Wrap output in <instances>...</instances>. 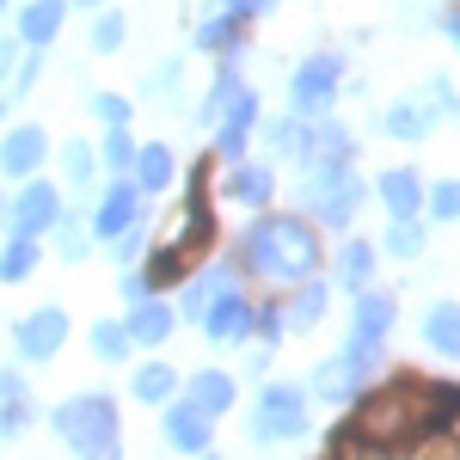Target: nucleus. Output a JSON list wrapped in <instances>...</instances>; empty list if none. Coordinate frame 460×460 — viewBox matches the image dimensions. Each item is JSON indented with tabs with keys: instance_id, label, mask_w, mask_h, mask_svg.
<instances>
[{
	"instance_id": "3",
	"label": "nucleus",
	"mask_w": 460,
	"mask_h": 460,
	"mask_svg": "<svg viewBox=\"0 0 460 460\" xmlns=\"http://www.w3.org/2000/svg\"><path fill=\"white\" fill-rule=\"evenodd\" d=\"M49 429L86 460L123 455V418H117V399L111 393H74V399H62L49 411Z\"/></svg>"
},
{
	"instance_id": "43",
	"label": "nucleus",
	"mask_w": 460,
	"mask_h": 460,
	"mask_svg": "<svg viewBox=\"0 0 460 460\" xmlns=\"http://www.w3.org/2000/svg\"><path fill=\"white\" fill-rule=\"evenodd\" d=\"M111 246H117V264H136V258H142V252H147V234H142V221H136L129 234H117Z\"/></svg>"
},
{
	"instance_id": "20",
	"label": "nucleus",
	"mask_w": 460,
	"mask_h": 460,
	"mask_svg": "<svg viewBox=\"0 0 460 460\" xmlns=\"http://www.w3.org/2000/svg\"><path fill=\"white\" fill-rule=\"evenodd\" d=\"M234 375L227 368H203V375H190L184 381V399L197 405V411H209V418H221V411H234Z\"/></svg>"
},
{
	"instance_id": "37",
	"label": "nucleus",
	"mask_w": 460,
	"mask_h": 460,
	"mask_svg": "<svg viewBox=\"0 0 460 460\" xmlns=\"http://www.w3.org/2000/svg\"><path fill=\"white\" fill-rule=\"evenodd\" d=\"M252 338H258L264 350H277V344L288 338V314H283V307H270V301H264V307H252Z\"/></svg>"
},
{
	"instance_id": "7",
	"label": "nucleus",
	"mask_w": 460,
	"mask_h": 460,
	"mask_svg": "<svg viewBox=\"0 0 460 460\" xmlns=\"http://www.w3.org/2000/svg\"><path fill=\"white\" fill-rule=\"evenodd\" d=\"M381 368V344H344L338 356H325L314 368V399H332V405H350V399H362V387H368V375Z\"/></svg>"
},
{
	"instance_id": "36",
	"label": "nucleus",
	"mask_w": 460,
	"mask_h": 460,
	"mask_svg": "<svg viewBox=\"0 0 460 460\" xmlns=\"http://www.w3.org/2000/svg\"><path fill=\"white\" fill-rule=\"evenodd\" d=\"M123 37H129L123 13H117V6H99V19H93V56H117Z\"/></svg>"
},
{
	"instance_id": "19",
	"label": "nucleus",
	"mask_w": 460,
	"mask_h": 460,
	"mask_svg": "<svg viewBox=\"0 0 460 460\" xmlns=\"http://www.w3.org/2000/svg\"><path fill=\"white\" fill-rule=\"evenodd\" d=\"M234 283H240V277H234L227 264H203V270H197V277L184 283V295H178V319H197V325H203L209 301L221 295V288H234Z\"/></svg>"
},
{
	"instance_id": "26",
	"label": "nucleus",
	"mask_w": 460,
	"mask_h": 460,
	"mask_svg": "<svg viewBox=\"0 0 460 460\" xmlns=\"http://www.w3.org/2000/svg\"><path fill=\"white\" fill-rule=\"evenodd\" d=\"M227 197L246 203V209H264V203L277 197V172H270V166H234V172H227Z\"/></svg>"
},
{
	"instance_id": "32",
	"label": "nucleus",
	"mask_w": 460,
	"mask_h": 460,
	"mask_svg": "<svg viewBox=\"0 0 460 460\" xmlns=\"http://www.w3.org/2000/svg\"><path fill=\"white\" fill-rule=\"evenodd\" d=\"M86 246H93V221H80L74 209H62V221H56V252H62L68 264H80Z\"/></svg>"
},
{
	"instance_id": "33",
	"label": "nucleus",
	"mask_w": 460,
	"mask_h": 460,
	"mask_svg": "<svg viewBox=\"0 0 460 460\" xmlns=\"http://www.w3.org/2000/svg\"><path fill=\"white\" fill-rule=\"evenodd\" d=\"M93 166H99V147H93V142H74V136H68V147H62L68 190H86V184H93Z\"/></svg>"
},
{
	"instance_id": "8",
	"label": "nucleus",
	"mask_w": 460,
	"mask_h": 460,
	"mask_svg": "<svg viewBox=\"0 0 460 460\" xmlns=\"http://www.w3.org/2000/svg\"><path fill=\"white\" fill-rule=\"evenodd\" d=\"M68 307H56V301H43L31 314L13 319V356L19 362H56V356L68 350Z\"/></svg>"
},
{
	"instance_id": "2",
	"label": "nucleus",
	"mask_w": 460,
	"mask_h": 460,
	"mask_svg": "<svg viewBox=\"0 0 460 460\" xmlns=\"http://www.w3.org/2000/svg\"><path fill=\"white\" fill-rule=\"evenodd\" d=\"M240 258H246L252 277L264 283H301L319 270V221H301V215H258L240 240Z\"/></svg>"
},
{
	"instance_id": "50",
	"label": "nucleus",
	"mask_w": 460,
	"mask_h": 460,
	"mask_svg": "<svg viewBox=\"0 0 460 460\" xmlns=\"http://www.w3.org/2000/svg\"><path fill=\"white\" fill-rule=\"evenodd\" d=\"M6 6H13V0H0V19H6Z\"/></svg>"
},
{
	"instance_id": "24",
	"label": "nucleus",
	"mask_w": 460,
	"mask_h": 460,
	"mask_svg": "<svg viewBox=\"0 0 460 460\" xmlns=\"http://www.w3.org/2000/svg\"><path fill=\"white\" fill-rule=\"evenodd\" d=\"M37 264H43L37 234H13V227H6V246H0V283H25Z\"/></svg>"
},
{
	"instance_id": "30",
	"label": "nucleus",
	"mask_w": 460,
	"mask_h": 460,
	"mask_svg": "<svg viewBox=\"0 0 460 460\" xmlns=\"http://www.w3.org/2000/svg\"><path fill=\"white\" fill-rule=\"evenodd\" d=\"M86 344H93V356H99V362H129L136 332H129V319H123V325H117V319H99V325L86 332Z\"/></svg>"
},
{
	"instance_id": "46",
	"label": "nucleus",
	"mask_w": 460,
	"mask_h": 460,
	"mask_svg": "<svg viewBox=\"0 0 460 460\" xmlns=\"http://www.w3.org/2000/svg\"><path fill=\"white\" fill-rule=\"evenodd\" d=\"M209 6H215V0H209ZM221 6H227V13H240V19H264L277 0H221Z\"/></svg>"
},
{
	"instance_id": "29",
	"label": "nucleus",
	"mask_w": 460,
	"mask_h": 460,
	"mask_svg": "<svg viewBox=\"0 0 460 460\" xmlns=\"http://www.w3.org/2000/svg\"><path fill=\"white\" fill-rule=\"evenodd\" d=\"M325 295H332L325 283H307V277H301V288H295V295L283 301L288 332H307V325H319V319H325Z\"/></svg>"
},
{
	"instance_id": "1",
	"label": "nucleus",
	"mask_w": 460,
	"mask_h": 460,
	"mask_svg": "<svg viewBox=\"0 0 460 460\" xmlns=\"http://www.w3.org/2000/svg\"><path fill=\"white\" fill-rule=\"evenodd\" d=\"M448 424H460V387L442 381H393L375 399H362L344 424L332 429V448H368V455H399V448H424Z\"/></svg>"
},
{
	"instance_id": "22",
	"label": "nucleus",
	"mask_w": 460,
	"mask_h": 460,
	"mask_svg": "<svg viewBox=\"0 0 460 460\" xmlns=\"http://www.w3.org/2000/svg\"><path fill=\"white\" fill-rule=\"evenodd\" d=\"M178 325V307H166V295H147L129 307V332H136V344H166Z\"/></svg>"
},
{
	"instance_id": "40",
	"label": "nucleus",
	"mask_w": 460,
	"mask_h": 460,
	"mask_svg": "<svg viewBox=\"0 0 460 460\" xmlns=\"http://www.w3.org/2000/svg\"><path fill=\"white\" fill-rule=\"evenodd\" d=\"M37 74H43V49H31V56H19V68H13V80H6V105L31 93V86H37Z\"/></svg>"
},
{
	"instance_id": "9",
	"label": "nucleus",
	"mask_w": 460,
	"mask_h": 460,
	"mask_svg": "<svg viewBox=\"0 0 460 460\" xmlns=\"http://www.w3.org/2000/svg\"><path fill=\"white\" fill-rule=\"evenodd\" d=\"M203 123H246V129H258V93H252L246 80H240V68L234 62H221L209 80V93H203V111H197Z\"/></svg>"
},
{
	"instance_id": "6",
	"label": "nucleus",
	"mask_w": 460,
	"mask_h": 460,
	"mask_svg": "<svg viewBox=\"0 0 460 460\" xmlns=\"http://www.w3.org/2000/svg\"><path fill=\"white\" fill-rule=\"evenodd\" d=\"M252 442L258 448H277V442H301L307 436V393L301 387H283V381H270V387L258 393V405H252Z\"/></svg>"
},
{
	"instance_id": "28",
	"label": "nucleus",
	"mask_w": 460,
	"mask_h": 460,
	"mask_svg": "<svg viewBox=\"0 0 460 460\" xmlns=\"http://www.w3.org/2000/svg\"><path fill=\"white\" fill-rule=\"evenodd\" d=\"M424 344L436 356H460V307L455 301H436L424 314Z\"/></svg>"
},
{
	"instance_id": "41",
	"label": "nucleus",
	"mask_w": 460,
	"mask_h": 460,
	"mask_svg": "<svg viewBox=\"0 0 460 460\" xmlns=\"http://www.w3.org/2000/svg\"><path fill=\"white\" fill-rule=\"evenodd\" d=\"M93 117L111 129V123H129V117H136V105H129L123 93H93Z\"/></svg>"
},
{
	"instance_id": "4",
	"label": "nucleus",
	"mask_w": 460,
	"mask_h": 460,
	"mask_svg": "<svg viewBox=\"0 0 460 460\" xmlns=\"http://www.w3.org/2000/svg\"><path fill=\"white\" fill-rule=\"evenodd\" d=\"M301 203L314 209L319 227H350L356 209L368 203V178L356 166H314L301 172Z\"/></svg>"
},
{
	"instance_id": "21",
	"label": "nucleus",
	"mask_w": 460,
	"mask_h": 460,
	"mask_svg": "<svg viewBox=\"0 0 460 460\" xmlns=\"http://www.w3.org/2000/svg\"><path fill=\"white\" fill-rule=\"evenodd\" d=\"M31 424V387L19 381V368H0V442H13Z\"/></svg>"
},
{
	"instance_id": "47",
	"label": "nucleus",
	"mask_w": 460,
	"mask_h": 460,
	"mask_svg": "<svg viewBox=\"0 0 460 460\" xmlns=\"http://www.w3.org/2000/svg\"><path fill=\"white\" fill-rule=\"evenodd\" d=\"M68 6H86V13H99V6H111V0H68Z\"/></svg>"
},
{
	"instance_id": "12",
	"label": "nucleus",
	"mask_w": 460,
	"mask_h": 460,
	"mask_svg": "<svg viewBox=\"0 0 460 460\" xmlns=\"http://www.w3.org/2000/svg\"><path fill=\"white\" fill-rule=\"evenodd\" d=\"M338 80H344L338 56H307L301 68L288 74V105L301 111V117H325L332 99H338Z\"/></svg>"
},
{
	"instance_id": "11",
	"label": "nucleus",
	"mask_w": 460,
	"mask_h": 460,
	"mask_svg": "<svg viewBox=\"0 0 460 460\" xmlns=\"http://www.w3.org/2000/svg\"><path fill=\"white\" fill-rule=\"evenodd\" d=\"M93 240H117V234H129L136 221H142V184L136 172H111V184L99 190V203H93Z\"/></svg>"
},
{
	"instance_id": "10",
	"label": "nucleus",
	"mask_w": 460,
	"mask_h": 460,
	"mask_svg": "<svg viewBox=\"0 0 460 460\" xmlns=\"http://www.w3.org/2000/svg\"><path fill=\"white\" fill-rule=\"evenodd\" d=\"M56 221H62V190L49 184V178H19V197L6 203V227L13 234H56Z\"/></svg>"
},
{
	"instance_id": "34",
	"label": "nucleus",
	"mask_w": 460,
	"mask_h": 460,
	"mask_svg": "<svg viewBox=\"0 0 460 460\" xmlns=\"http://www.w3.org/2000/svg\"><path fill=\"white\" fill-rule=\"evenodd\" d=\"M136 136H129V123H111V136H105V147H99V166H111V172H129L136 166Z\"/></svg>"
},
{
	"instance_id": "39",
	"label": "nucleus",
	"mask_w": 460,
	"mask_h": 460,
	"mask_svg": "<svg viewBox=\"0 0 460 460\" xmlns=\"http://www.w3.org/2000/svg\"><path fill=\"white\" fill-rule=\"evenodd\" d=\"M142 93H147V99H166V105H178V93H184V62H166V68H154Z\"/></svg>"
},
{
	"instance_id": "31",
	"label": "nucleus",
	"mask_w": 460,
	"mask_h": 460,
	"mask_svg": "<svg viewBox=\"0 0 460 460\" xmlns=\"http://www.w3.org/2000/svg\"><path fill=\"white\" fill-rule=\"evenodd\" d=\"M368 277H375V246L368 240H344V252H338V283L368 288Z\"/></svg>"
},
{
	"instance_id": "13",
	"label": "nucleus",
	"mask_w": 460,
	"mask_h": 460,
	"mask_svg": "<svg viewBox=\"0 0 460 460\" xmlns=\"http://www.w3.org/2000/svg\"><path fill=\"white\" fill-rule=\"evenodd\" d=\"M160 436H166V448H178V455H209V448H215V418H209V411H197L190 399H184V405L166 399V411H160Z\"/></svg>"
},
{
	"instance_id": "42",
	"label": "nucleus",
	"mask_w": 460,
	"mask_h": 460,
	"mask_svg": "<svg viewBox=\"0 0 460 460\" xmlns=\"http://www.w3.org/2000/svg\"><path fill=\"white\" fill-rule=\"evenodd\" d=\"M246 123H215V154L221 160H246Z\"/></svg>"
},
{
	"instance_id": "45",
	"label": "nucleus",
	"mask_w": 460,
	"mask_h": 460,
	"mask_svg": "<svg viewBox=\"0 0 460 460\" xmlns=\"http://www.w3.org/2000/svg\"><path fill=\"white\" fill-rule=\"evenodd\" d=\"M13 68H19V31H13V37H0V86L13 80Z\"/></svg>"
},
{
	"instance_id": "38",
	"label": "nucleus",
	"mask_w": 460,
	"mask_h": 460,
	"mask_svg": "<svg viewBox=\"0 0 460 460\" xmlns=\"http://www.w3.org/2000/svg\"><path fill=\"white\" fill-rule=\"evenodd\" d=\"M424 215H429V221H460V178H442V184H429Z\"/></svg>"
},
{
	"instance_id": "14",
	"label": "nucleus",
	"mask_w": 460,
	"mask_h": 460,
	"mask_svg": "<svg viewBox=\"0 0 460 460\" xmlns=\"http://www.w3.org/2000/svg\"><path fill=\"white\" fill-rule=\"evenodd\" d=\"M43 160H49L43 123H13V129H0V178H31Z\"/></svg>"
},
{
	"instance_id": "27",
	"label": "nucleus",
	"mask_w": 460,
	"mask_h": 460,
	"mask_svg": "<svg viewBox=\"0 0 460 460\" xmlns=\"http://www.w3.org/2000/svg\"><path fill=\"white\" fill-rule=\"evenodd\" d=\"M178 387H184V381H178V368H172V362H142V368L129 375V393H136L142 405H166V399H172Z\"/></svg>"
},
{
	"instance_id": "49",
	"label": "nucleus",
	"mask_w": 460,
	"mask_h": 460,
	"mask_svg": "<svg viewBox=\"0 0 460 460\" xmlns=\"http://www.w3.org/2000/svg\"><path fill=\"white\" fill-rule=\"evenodd\" d=\"M0 234H6V197H0Z\"/></svg>"
},
{
	"instance_id": "25",
	"label": "nucleus",
	"mask_w": 460,
	"mask_h": 460,
	"mask_svg": "<svg viewBox=\"0 0 460 460\" xmlns=\"http://www.w3.org/2000/svg\"><path fill=\"white\" fill-rule=\"evenodd\" d=\"M240 25H246L240 13H227V6L215 13L209 6V19L197 25V49H209V56H240Z\"/></svg>"
},
{
	"instance_id": "35",
	"label": "nucleus",
	"mask_w": 460,
	"mask_h": 460,
	"mask_svg": "<svg viewBox=\"0 0 460 460\" xmlns=\"http://www.w3.org/2000/svg\"><path fill=\"white\" fill-rule=\"evenodd\" d=\"M381 246H387V258H405V264L424 258V221H418V215H411V221H393Z\"/></svg>"
},
{
	"instance_id": "44",
	"label": "nucleus",
	"mask_w": 460,
	"mask_h": 460,
	"mask_svg": "<svg viewBox=\"0 0 460 460\" xmlns=\"http://www.w3.org/2000/svg\"><path fill=\"white\" fill-rule=\"evenodd\" d=\"M154 295V283H147V270H136V264H123V301L136 307V301H147Z\"/></svg>"
},
{
	"instance_id": "16",
	"label": "nucleus",
	"mask_w": 460,
	"mask_h": 460,
	"mask_svg": "<svg viewBox=\"0 0 460 460\" xmlns=\"http://www.w3.org/2000/svg\"><path fill=\"white\" fill-rule=\"evenodd\" d=\"M375 197L387 203V215L393 221H411V215H424V178L411 172V166H393V172H381L375 178Z\"/></svg>"
},
{
	"instance_id": "18",
	"label": "nucleus",
	"mask_w": 460,
	"mask_h": 460,
	"mask_svg": "<svg viewBox=\"0 0 460 460\" xmlns=\"http://www.w3.org/2000/svg\"><path fill=\"white\" fill-rule=\"evenodd\" d=\"M393 319H399V307H393V295H375V288H356V314H350V338L356 344H381L393 332Z\"/></svg>"
},
{
	"instance_id": "17",
	"label": "nucleus",
	"mask_w": 460,
	"mask_h": 460,
	"mask_svg": "<svg viewBox=\"0 0 460 460\" xmlns=\"http://www.w3.org/2000/svg\"><path fill=\"white\" fill-rule=\"evenodd\" d=\"M68 25V0H25L19 6V43L25 49H49Z\"/></svg>"
},
{
	"instance_id": "48",
	"label": "nucleus",
	"mask_w": 460,
	"mask_h": 460,
	"mask_svg": "<svg viewBox=\"0 0 460 460\" xmlns=\"http://www.w3.org/2000/svg\"><path fill=\"white\" fill-rule=\"evenodd\" d=\"M448 37H455V49H460V13H455V19H448Z\"/></svg>"
},
{
	"instance_id": "5",
	"label": "nucleus",
	"mask_w": 460,
	"mask_h": 460,
	"mask_svg": "<svg viewBox=\"0 0 460 460\" xmlns=\"http://www.w3.org/2000/svg\"><path fill=\"white\" fill-rule=\"evenodd\" d=\"M448 117H460V99H455V86L436 74V80H424L418 93H405V99L381 117V129H387L393 142H424L429 129L448 123Z\"/></svg>"
},
{
	"instance_id": "23",
	"label": "nucleus",
	"mask_w": 460,
	"mask_h": 460,
	"mask_svg": "<svg viewBox=\"0 0 460 460\" xmlns=\"http://www.w3.org/2000/svg\"><path fill=\"white\" fill-rule=\"evenodd\" d=\"M129 172H136V184H142V197H160V190L172 184L178 160H172V147H166V142H147L142 154H136V166H129Z\"/></svg>"
},
{
	"instance_id": "15",
	"label": "nucleus",
	"mask_w": 460,
	"mask_h": 460,
	"mask_svg": "<svg viewBox=\"0 0 460 460\" xmlns=\"http://www.w3.org/2000/svg\"><path fill=\"white\" fill-rule=\"evenodd\" d=\"M203 332H209L215 344H240V338H252V301L240 295V283L221 288L209 301V314H203Z\"/></svg>"
},
{
	"instance_id": "51",
	"label": "nucleus",
	"mask_w": 460,
	"mask_h": 460,
	"mask_svg": "<svg viewBox=\"0 0 460 460\" xmlns=\"http://www.w3.org/2000/svg\"><path fill=\"white\" fill-rule=\"evenodd\" d=\"M0 123H6V99H0Z\"/></svg>"
}]
</instances>
